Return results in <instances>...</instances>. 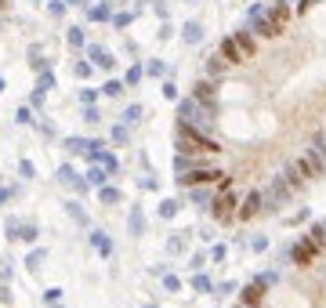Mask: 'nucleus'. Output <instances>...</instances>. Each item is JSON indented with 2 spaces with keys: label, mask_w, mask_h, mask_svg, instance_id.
<instances>
[{
  "label": "nucleus",
  "mask_w": 326,
  "mask_h": 308,
  "mask_svg": "<svg viewBox=\"0 0 326 308\" xmlns=\"http://www.w3.org/2000/svg\"><path fill=\"white\" fill-rule=\"evenodd\" d=\"M178 152L185 156H196V152H221V145L199 127H189V124H178Z\"/></svg>",
  "instance_id": "obj_1"
},
{
  "label": "nucleus",
  "mask_w": 326,
  "mask_h": 308,
  "mask_svg": "<svg viewBox=\"0 0 326 308\" xmlns=\"http://www.w3.org/2000/svg\"><path fill=\"white\" fill-rule=\"evenodd\" d=\"M287 18H290V8L283 4V0H279V4L265 8V11H261V15L250 22V33H258V36H268V40H272V36H279V33H283Z\"/></svg>",
  "instance_id": "obj_2"
},
{
  "label": "nucleus",
  "mask_w": 326,
  "mask_h": 308,
  "mask_svg": "<svg viewBox=\"0 0 326 308\" xmlns=\"http://www.w3.org/2000/svg\"><path fill=\"white\" fill-rule=\"evenodd\" d=\"M178 124H189V127H199V131H207L214 124V112H207L192 94L178 102Z\"/></svg>",
  "instance_id": "obj_3"
},
{
  "label": "nucleus",
  "mask_w": 326,
  "mask_h": 308,
  "mask_svg": "<svg viewBox=\"0 0 326 308\" xmlns=\"http://www.w3.org/2000/svg\"><path fill=\"white\" fill-rule=\"evenodd\" d=\"M236 207H239V196H236V192L228 188V178L221 181V192H218V196L211 200V214H214V221H232L236 218Z\"/></svg>",
  "instance_id": "obj_4"
},
{
  "label": "nucleus",
  "mask_w": 326,
  "mask_h": 308,
  "mask_svg": "<svg viewBox=\"0 0 326 308\" xmlns=\"http://www.w3.org/2000/svg\"><path fill=\"white\" fill-rule=\"evenodd\" d=\"M221 185L225 181V174L218 171V167H192V171H185V174H178V185H185V188H192V185Z\"/></svg>",
  "instance_id": "obj_5"
},
{
  "label": "nucleus",
  "mask_w": 326,
  "mask_h": 308,
  "mask_svg": "<svg viewBox=\"0 0 326 308\" xmlns=\"http://www.w3.org/2000/svg\"><path fill=\"white\" fill-rule=\"evenodd\" d=\"M192 98L207 109V112H214V116H218V80H211V76H207V80H199V84L192 87Z\"/></svg>",
  "instance_id": "obj_6"
},
{
  "label": "nucleus",
  "mask_w": 326,
  "mask_h": 308,
  "mask_svg": "<svg viewBox=\"0 0 326 308\" xmlns=\"http://www.w3.org/2000/svg\"><path fill=\"white\" fill-rule=\"evenodd\" d=\"M283 178L290 181V188H294V192H301V188L308 185V178H315V171H312V167H308V160L301 156V160H294L287 171H283Z\"/></svg>",
  "instance_id": "obj_7"
},
{
  "label": "nucleus",
  "mask_w": 326,
  "mask_h": 308,
  "mask_svg": "<svg viewBox=\"0 0 326 308\" xmlns=\"http://www.w3.org/2000/svg\"><path fill=\"white\" fill-rule=\"evenodd\" d=\"M319 250H322V247H319L312 236H301V240L294 243L290 257H294V265H301V268H305V265H312V261H315V254H319Z\"/></svg>",
  "instance_id": "obj_8"
},
{
  "label": "nucleus",
  "mask_w": 326,
  "mask_h": 308,
  "mask_svg": "<svg viewBox=\"0 0 326 308\" xmlns=\"http://www.w3.org/2000/svg\"><path fill=\"white\" fill-rule=\"evenodd\" d=\"M87 62H91L95 69H102V73H109V69L116 65L112 51H109V48H102V44H87Z\"/></svg>",
  "instance_id": "obj_9"
},
{
  "label": "nucleus",
  "mask_w": 326,
  "mask_h": 308,
  "mask_svg": "<svg viewBox=\"0 0 326 308\" xmlns=\"http://www.w3.org/2000/svg\"><path fill=\"white\" fill-rule=\"evenodd\" d=\"M258 214H261V192L250 188V192H247V200L236 207V218H239V221H250V218H258Z\"/></svg>",
  "instance_id": "obj_10"
},
{
  "label": "nucleus",
  "mask_w": 326,
  "mask_h": 308,
  "mask_svg": "<svg viewBox=\"0 0 326 308\" xmlns=\"http://www.w3.org/2000/svg\"><path fill=\"white\" fill-rule=\"evenodd\" d=\"M305 160H308V167H312L315 174H326V145H322V138H315V141L308 145Z\"/></svg>",
  "instance_id": "obj_11"
},
{
  "label": "nucleus",
  "mask_w": 326,
  "mask_h": 308,
  "mask_svg": "<svg viewBox=\"0 0 326 308\" xmlns=\"http://www.w3.org/2000/svg\"><path fill=\"white\" fill-rule=\"evenodd\" d=\"M218 55H221V58H225L228 65H243V62H247V55H243V51L236 48V40H232V36H225V40H221Z\"/></svg>",
  "instance_id": "obj_12"
},
{
  "label": "nucleus",
  "mask_w": 326,
  "mask_h": 308,
  "mask_svg": "<svg viewBox=\"0 0 326 308\" xmlns=\"http://www.w3.org/2000/svg\"><path fill=\"white\" fill-rule=\"evenodd\" d=\"M261 297H265V283H261V279H254V283L243 287V308H258Z\"/></svg>",
  "instance_id": "obj_13"
},
{
  "label": "nucleus",
  "mask_w": 326,
  "mask_h": 308,
  "mask_svg": "<svg viewBox=\"0 0 326 308\" xmlns=\"http://www.w3.org/2000/svg\"><path fill=\"white\" fill-rule=\"evenodd\" d=\"M62 149L69 152V156H87L91 138H76V134H69V138H62Z\"/></svg>",
  "instance_id": "obj_14"
},
{
  "label": "nucleus",
  "mask_w": 326,
  "mask_h": 308,
  "mask_svg": "<svg viewBox=\"0 0 326 308\" xmlns=\"http://www.w3.org/2000/svg\"><path fill=\"white\" fill-rule=\"evenodd\" d=\"M127 228H131V236H145V214H142L138 203H134L131 214H127Z\"/></svg>",
  "instance_id": "obj_15"
},
{
  "label": "nucleus",
  "mask_w": 326,
  "mask_h": 308,
  "mask_svg": "<svg viewBox=\"0 0 326 308\" xmlns=\"http://www.w3.org/2000/svg\"><path fill=\"white\" fill-rule=\"evenodd\" d=\"M98 200H102V207H116V203H124V192H120L116 185H102L98 188Z\"/></svg>",
  "instance_id": "obj_16"
},
{
  "label": "nucleus",
  "mask_w": 326,
  "mask_h": 308,
  "mask_svg": "<svg viewBox=\"0 0 326 308\" xmlns=\"http://www.w3.org/2000/svg\"><path fill=\"white\" fill-rule=\"evenodd\" d=\"M91 247L102 254V257H112V240L105 236V232H98V228H95V232H91Z\"/></svg>",
  "instance_id": "obj_17"
},
{
  "label": "nucleus",
  "mask_w": 326,
  "mask_h": 308,
  "mask_svg": "<svg viewBox=\"0 0 326 308\" xmlns=\"http://www.w3.org/2000/svg\"><path fill=\"white\" fill-rule=\"evenodd\" d=\"M232 40H236V48L243 51V55H254V36H250V29H239V33H232Z\"/></svg>",
  "instance_id": "obj_18"
},
{
  "label": "nucleus",
  "mask_w": 326,
  "mask_h": 308,
  "mask_svg": "<svg viewBox=\"0 0 326 308\" xmlns=\"http://www.w3.org/2000/svg\"><path fill=\"white\" fill-rule=\"evenodd\" d=\"M65 44H69L73 51L87 48V36H84V29H80V26H69V29H65Z\"/></svg>",
  "instance_id": "obj_19"
},
{
  "label": "nucleus",
  "mask_w": 326,
  "mask_h": 308,
  "mask_svg": "<svg viewBox=\"0 0 326 308\" xmlns=\"http://www.w3.org/2000/svg\"><path fill=\"white\" fill-rule=\"evenodd\" d=\"M225 69H228V62L214 51V55L207 58V76H211V80H218V76H225Z\"/></svg>",
  "instance_id": "obj_20"
},
{
  "label": "nucleus",
  "mask_w": 326,
  "mask_h": 308,
  "mask_svg": "<svg viewBox=\"0 0 326 308\" xmlns=\"http://www.w3.org/2000/svg\"><path fill=\"white\" fill-rule=\"evenodd\" d=\"M112 4H95V8H87V18L91 22H112Z\"/></svg>",
  "instance_id": "obj_21"
},
{
  "label": "nucleus",
  "mask_w": 326,
  "mask_h": 308,
  "mask_svg": "<svg viewBox=\"0 0 326 308\" xmlns=\"http://www.w3.org/2000/svg\"><path fill=\"white\" fill-rule=\"evenodd\" d=\"M181 40H185V44H199V40H203V26H199V22H185V26H181Z\"/></svg>",
  "instance_id": "obj_22"
},
{
  "label": "nucleus",
  "mask_w": 326,
  "mask_h": 308,
  "mask_svg": "<svg viewBox=\"0 0 326 308\" xmlns=\"http://www.w3.org/2000/svg\"><path fill=\"white\" fill-rule=\"evenodd\" d=\"M84 181H87V185H95V188H102V185L109 181V174H105V167H98V163H91V171L84 174Z\"/></svg>",
  "instance_id": "obj_23"
},
{
  "label": "nucleus",
  "mask_w": 326,
  "mask_h": 308,
  "mask_svg": "<svg viewBox=\"0 0 326 308\" xmlns=\"http://www.w3.org/2000/svg\"><path fill=\"white\" fill-rule=\"evenodd\" d=\"M36 236H40V228L33 221H18V240L22 243H36Z\"/></svg>",
  "instance_id": "obj_24"
},
{
  "label": "nucleus",
  "mask_w": 326,
  "mask_h": 308,
  "mask_svg": "<svg viewBox=\"0 0 326 308\" xmlns=\"http://www.w3.org/2000/svg\"><path fill=\"white\" fill-rule=\"evenodd\" d=\"M44 261H48V250H44V247H36V250H29V257H26V268H29V272H36V268L44 265Z\"/></svg>",
  "instance_id": "obj_25"
},
{
  "label": "nucleus",
  "mask_w": 326,
  "mask_h": 308,
  "mask_svg": "<svg viewBox=\"0 0 326 308\" xmlns=\"http://www.w3.org/2000/svg\"><path fill=\"white\" fill-rule=\"evenodd\" d=\"M142 112H145V109H142L138 102H134V105H127V109H124V127H134V124L142 120Z\"/></svg>",
  "instance_id": "obj_26"
},
{
  "label": "nucleus",
  "mask_w": 326,
  "mask_h": 308,
  "mask_svg": "<svg viewBox=\"0 0 326 308\" xmlns=\"http://www.w3.org/2000/svg\"><path fill=\"white\" fill-rule=\"evenodd\" d=\"M65 214H69L76 225H87V214H84V207H80L76 200H69V203H65Z\"/></svg>",
  "instance_id": "obj_27"
},
{
  "label": "nucleus",
  "mask_w": 326,
  "mask_h": 308,
  "mask_svg": "<svg viewBox=\"0 0 326 308\" xmlns=\"http://www.w3.org/2000/svg\"><path fill=\"white\" fill-rule=\"evenodd\" d=\"M124 87H127L124 80H105V87H98V91H102L105 98H120V94H124Z\"/></svg>",
  "instance_id": "obj_28"
},
{
  "label": "nucleus",
  "mask_w": 326,
  "mask_h": 308,
  "mask_svg": "<svg viewBox=\"0 0 326 308\" xmlns=\"http://www.w3.org/2000/svg\"><path fill=\"white\" fill-rule=\"evenodd\" d=\"M73 73H76V80H87V76L95 73V65H91L87 58H76V62H73Z\"/></svg>",
  "instance_id": "obj_29"
},
{
  "label": "nucleus",
  "mask_w": 326,
  "mask_h": 308,
  "mask_svg": "<svg viewBox=\"0 0 326 308\" xmlns=\"http://www.w3.org/2000/svg\"><path fill=\"white\" fill-rule=\"evenodd\" d=\"M58 181H62V185H69V188H73V185H76V181H80V174H76V171H73V167H69V163H62V167H58Z\"/></svg>",
  "instance_id": "obj_30"
},
{
  "label": "nucleus",
  "mask_w": 326,
  "mask_h": 308,
  "mask_svg": "<svg viewBox=\"0 0 326 308\" xmlns=\"http://www.w3.org/2000/svg\"><path fill=\"white\" fill-rule=\"evenodd\" d=\"M134 18H138V11H116V15H112V26H116V29H127Z\"/></svg>",
  "instance_id": "obj_31"
},
{
  "label": "nucleus",
  "mask_w": 326,
  "mask_h": 308,
  "mask_svg": "<svg viewBox=\"0 0 326 308\" xmlns=\"http://www.w3.org/2000/svg\"><path fill=\"white\" fill-rule=\"evenodd\" d=\"M51 87H55V73H51V69H44V73L36 76V91H44V94H48Z\"/></svg>",
  "instance_id": "obj_32"
},
{
  "label": "nucleus",
  "mask_w": 326,
  "mask_h": 308,
  "mask_svg": "<svg viewBox=\"0 0 326 308\" xmlns=\"http://www.w3.org/2000/svg\"><path fill=\"white\" fill-rule=\"evenodd\" d=\"M142 76H145V69H142V65H131L127 76H124V84H127V87H138V84H142Z\"/></svg>",
  "instance_id": "obj_33"
},
{
  "label": "nucleus",
  "mask_w": 326,
  "mask_h": 308,
  "mask_svg": "<svg viewBox=\"0 0 326 308\" xmlns=\"http://www.w3.org/2000/svg\"><path fill=\"white\" fill-rule=\"evenodd\" d=\"M178 210H181V203H178V200H163V203H159V218H167V221H171Z\"/></svg>",
  "instance_id": "obj_34"
},
{
  "label": "nucleus",
  "mask_w": 326,
  "mask_h": 308,
  "mask_svg": "<svg viewBox=\"0 0 326 308\" xmlns=\"http://www.w3.org/2000/svg\"><path fill=\"white\" fill-rule=\"evenodd\" d=\"M65 11H69L65 0H48V15L51 18H65Z\"/></svg>",
  "instance_id": "obj_35"
},
{
  "label": "nucleus",
  "mask_w": 326,
  "mask_h": 308,
  "mask_svg": "<svg viewBox=\"0 0 326 308\" xmlns=\"http://www.w3.org/2000/svg\"><path fill=\"white\" fill-rule=\"evenodd\" d=\"M98 94H102L98 87H80V105H95V102H98Z\"/></svg>",
  "instance_id": "obj_36"
},
{
  "label": "nucleus",
  "mask_w": 326,
  "mask_h": 308,
  "mask_svg": "<svg viewBox=\"0 0 326 308\" xmlns=\"http://www.w3.org/2000/svg\"><path fill=\"white\" fill-rule=\"evenodd\" d=\"M15 120H18V124H36V120H33V109H29V105H18V109H15Z\"/></svg>",
  "instance_id": "obj_37"
},
{
  "label": "nucleus",
  "mask_w": 326,
  "mask_h": 308,
  "mask_svg": "<svg viewBox=\"0 0 326 308\" xmlns=\"http://www.w3.org/2000/svg\"><path fill=\"white\" fill-rule=\"evenodd\" d=\"M159 276H163V287H167L171 294H178V290H181V279H178V276H171V272H159Z\"/></svg>",
  "instance_id": "obj_38"
},
{
  "label": "nucleus",
  "mask_w": 326,
  "mask_h": 308,
  "mask_svg": "<svg viewBox=\"0 0 326 308\" xmlns=\"http://www.w3.org/2000/svg\"><path fill=\"white\" fill-rule=\"evenodd\" d=\"M308 236H312V240H315L319 247H326V221H319V225L312 228V232H308Z\"/></svg>",
  "instance_id": "obj_39"
},
{
  "label": "nucleus",
  "mask_w": 326,
  "mask_h": 308,
  "mask_svg": "<svg viewBox=\"0 0 326 308\" xmlns=\"http://www.w3.org/2000/svg\"><path fill=\"white\" fill-rule=\"evenodd\" d=\"M145 73H149V76H167V65H163L159 58H152V62L145 65Z\"/></svg>",
  "instance_id": "obj_40"
},
{
  "label": "nucleus",
  "mask_w": 326,
  "mask_h": 308,
  "mask_svg": "<svg viewBox=\"0 0 326 308\" xmlns=\"http://www.w3.org/2000/svg\"><path fill=\"white\" fill-rule=\"evenodd\" d=\"M4 236L8 240H18V218H8L4 221Z\"/></svg>",
  "instance_id": "obj_41"
},
{
  "label": "nucleus",
  "mask_w": 326,
  "mask_h": 308,
  "mask_svg": "<svg viewBox=\"0 0 326 308\" xmlns=\"http://www.w3.org/2000/svg\"><path fill=\"white\" fill-rule=\"evenodd\" d=\"M84 120H87V124H98V120H102L98 105H84Z\"/></svg>",
  "instance_id": "obj_42"
},
{
  "label": "nucleus",
  "mask_w": 326,
  "mask_h": 308,
  "mask_svg": "<svg viewBox=\"0 0 326 308\" xmlns=\"http://www.w3.org/2000/svg\"><path fill=\"white\" fill-rule=\"evenodd\" d=\"M192 290L207 294V290H211V279H207V276H192Z\"/></svg>",
  "instance_id": "obj_43"
},
{
  "label": "nucleus",
  "mask_w": 326,
  "mask_h": 308,
  "mask_svg": "<svg viewBox=\"0 0 326 308\" xmlns=\"http://www.w3.org/2000/svg\"><path fill=\"white\" fill-rule=\"evenodd\" d=\"M265 8H268V4H261V0H254V4L247 8V22H254V18H258L261 11H265Z\"/></svg>",
  "instance_id": "obj_44"
},
{
  "label": "nucleus",
  "mask_w": 326,
  "mask_h": 308,
  "mask_svg": "<svg viewBox=\"0 0 326 308\" xmlns=\"http://www.w3.org/2000/svg\"><path fill=\"white\" fill-rule=\"evenodd\" d=\"M58 301H62V290H58V287L44 290V304H58Z\"/></svg>",
  "instance_id": "obj_45"
},
{
  "label": "nucleus",
  "mask_w": 326,
  "mask_h": 308,
  "mask_svg": "<svg viewBox=\"0 0 326 308\" xmlns=\"http://www.w3.org/2000/svg\"><path fill=\"white\" fill-rule=\"evenodd\" d=\"M18 171H22V178H36V167L29 160H18Z\"/></svg>",
  "instance_id": "obj_46"
},
{
  "label": "nucleus",
  "mask_w": 326,
  "mask_h": 308,
  "mask_svg": "<svg viewBox=\"0 0 326 308\" xmlns=\"http://www.w3.org/2000/svg\"><path fill=\"white\" fill-rule=\"evenodd\" d=\"M112 141H120V145H127V127L120 124V127H112Z\"/></svg>",
  "instance_id": "obj_47"
},
{
  "label": "nucleus",
  "mask_w": 326,
  "mask_h": 308,
  "mask_svg": "<svg viewBox=\"0 0 326 308\" xmlns=\"http://www.w3.org/2000/svg\"><path fill=\"white\" fill-rule=\"evenodd\" d=\"M36 127H40V134H44V138H55V134H58V131H55V124H48V120H40Z\"/></svg>",
  "instance_id": "obj_48"
},
{
  "label": "nucleus",
  "mask_w": 326,
  "mask_h": 308,
  "mask_svg": "<svg viewBox=\"0 0 326 308\" xmlns=\"http://www.w3.org/2000/svg\"><path fill=\"white\" fill-rule=\"evenodd\" d=\"M250 247L261 254V250H268V240H265V236H254V243H250Z\"/></svg>",
  "instance_id": "obj_49"
},
{
  "label": "nucleus",
  "mask_w": 326,
  "mask_h": 308,
  "mask_svg": "<svg viewBox=\"0 0 326 308\" xmlns=\"http://www.w3.org/2000/svg\"><path fill=\"white\" fill-rule=\"evenodd\" d=\"M0 304H11V290H8V283H0Z\"/></svg>",
  "instance_id": "obj_50"
},
{
  "label": "nucleus",
  "mask_w": 326,
  "mask_h": 308,
  "mask_svg": "<svg viewBox=\"0 0 326 308\" xmlns=\"http://www.w3.org/2000/svg\"><path fill=\"white\" fill-rule=\"evenodd\" d=\"M163 98H178V87L167 80V84H163Z\"/></svg>",
  "instance_id": "obj_51"
},
{
  "label": "nucleus",
  "mask_w": 326,
  "mask_h": 308,
  "mask_svg": "<svg viewBox=\"0 0 326 308\" xmlns=\"http://www.w3.org/2000/svg\"><path fill=\"white\" fill-rule=\"evenodd\" d=\"M11 196H15V188H4V185H0V207H4Z\"/></svg>",
  "instance_id": "obj_52"
},
{
  "label": "nucleus",
  "mask_w": 326,
  "mask_h": 308,
  "mask_svg": "<svg viewBox=\"0 0 326 308\" xmlns=\"http://www.w3.org/2000/svg\"><path fill=\"white\" fill-rule=\"evenodd\" d=\"M69 8H87V0H65Z\"/></svg>",
  "instance_id": "obj_53"
},
{
  "label": "nucleus",
  "mask_w": 326,
  "mask_h": 308,
  "mask_svg": "<svg viewBox=\"0 0 326 308\" xmlns=\"http://www.w3.org/2000/svg\"><path fill=\"white\" fill-rule=\"evenodd\" d=\"M319 138H322V145H326V131H322V134H319Z\"/></svg>",
  "instance_id": "obj_54"
},
{
  "label": "nucleus",
  "mask_w": 326,
  "mask_h": 308,
  "mask_svg": "<svg viewBox=\"0 0 326 308\" xmlns=\"http://www.w3.org/2000/svg\"><path fill=\"white\" fill-rule=\"evenodd\" d=\"M0 91H4V76H0Z\"/></svg>",
  "instance_id": "obj_55"
},
{
  "label": "nucleus",
  "mask_w": 326,
  "mask_h": 308,
  "mask_svg": "<svg viewBox=\"0 0 326 308\" xmlns=\"http://www.w3.org/2000/svg\"><path fill=\"white\" fill-rule=\"evenodd\" d=\"M48 308H62V304H48Z\"/></svg>",
  "instance_id": "obj_56"
},
{
  "label": "nucleus",
  "mask_w": 326,
  "mask_h": 308,
  "mask_svg": "<svg viewBox=\"0 0 326 308\" xmlns=\"http://www.w3.org/2000/svg\"><path fill=\"white\" fill-rule=\"evenodd\" d=\"M185 4H196V0H185Z\"/></svg>",
  "instance_id": "obj_57"
},
{
  "label": "nucleus",
  "mask_w": 326,
  "mask_h": 308,
  "mask_svg": "<svg viewBox=\"0 0 326 308\" xmlns=\"http://www.w3.org/2000/svg\"><path fill=\"white\" fill-rule=\"evenodd\" d=\"M239 308H243V304H239Z\"/></svg>",
  "instance_id": "obj_58"
}]
</instances>
